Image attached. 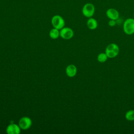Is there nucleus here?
<instances>
[{
	"instance_id": "nucleus-1",
	"label": "nucleus",
	"mask_w": 134,
	"mask_h": 134,
	"mask_svg": "<svg viewBox=\"0 0 134 134\" xmlns=\"http://www.w3.org/2000/svg\"><path fill=\"white\" fill-rule=\"evenodd\" d=\"M105 52L107 54L108 58H114L118 55L119 52V48L117 44L111 43L106 47Z\"/></svg>"
},
{
	"instance_id": "nucleus-2",
	"label": "nucleus",
	"mask_w": 134,
	"mask_h": 134,
	"mask_svg": "<svg viewBox=\"0 0 134 134\" xmlns=\"http://www.w3.org/2000/svg\"><path fill=\"white\" fill-rule=\"evenodd\" d=\"M123 30L127 35H132L134 34V18H127L123 24Z\"/></svg>"
},
{
	"instance_id": "nucleus-3",
	"label": "nucleus",
	"mask_w": 134,
	"mask_h": 134,
	"mask_svg": "<svg viewBox=\"0 0 134 134\" xmlns=\"http://www.w3.org/2000/svg\"><path fill=\"white\" fill-rule=\"evenodd\" d=\"M95 9L94 5L92 3H88L83 6L82 12L85 17L87 18H91L94 14Z\"/></svg>"
},
{
	"instance_id": "nucleus-4",
	"label": "nucleus",
	"mask_w": 134,
	"mask_h": 134,
	"mask_svg": "<svg viewBox=\"0 0 134 134\" xmlns=\"http://www.w3.org/2000/svg\"><path fill=\"white\" fill-rule=\"evenodd\" d=\"M51 24L53 28L59 30L61 29L65 25V21L64 19L60 15H54L51 19Z\"/></svg>"
},
{
	"instance_id": "nucleus-5",
	"label": "nucleus",
	"mask_w": 134,
	"mask_h": 134,
	"mask_svg": "<svg viewBox=\"0 0 134 134\" xmlns=\"http://www.w3.org/2000/svg\"><path fill=\"white\" fill-rule=\"evenodd\" d=\"M74 36L73 30L69 27H63L60 31V36L63 39L69 40Z\"/></svg>"
},
{
	"instance_id": "nucleus-6",
	"label": "nucleus",
	"mask_w": 134,
	"mask_h": 134,
	"mask_svg": "<svg viewBox=\"0 0 134 134\" xmlns=\"http://www.w3.org/2000/svg\"><path fill=\"white\" fill-rule=\"evenodd\" d=\"M18 125L21 129L27 130L32 125L31 119L27 116L21 117L18 122Z\"/></svg>"
},
{
	"instance_id": "nucleus-7",
	"label": "nucleus",
	"mask_w": 134,
	"mask_h": 134,
	"mask_svg": "<svg viewBox=\"0 0 134 134\" xmlns=\"http://www.w3.org/2000/svg\"><path fill=\"white\" fill-rule=\"evenodd\" d=\"M20 129L18 125L10 124L6 128V132L8 134H19L20 133Z\"/></svg>"
},
{
	"instance_id": "nucleus-8",
	"label": "nucleus",
	"mask_w": 134,
	"mask_h": 134,
	"mask_svg": "<svg viewBox=\"0 0 134 134\" xmlns=\"http://www.w3.org/2000/svg\"><path fill=\"white\" fill-rule=\"evenodd\" d=\"M106 15L109 19L116 20L119 17V14L117 10L115 8H109L106 12Z\"/></svg>"
},
{
	"instance_id": "nucleus-9",
	"label": "nucleus",
	"mask_w": 134,
	"mask_h": 134,
	"mask_svg": "<svg viewBox=\"0 0 134 134\" xmlns=\"http://www.w3.org/2000/svg\"><path fill=\"white\" fill-rule=\"evenodd\" d=\"M65 73L68 76L73 77L75 76L77 73V68L74 64H70L66 68Z\"/></svg>"
},
{
	"instance_id": "nucleus-10",
	"label": "nucleus",
	"mask_w": 134,
	"mask_h": 134,
	"mask_svg": "<svg viewBox=\"0 0 134 134\" xmlns=\"http://www.w3.org/2000/svg\"><path fill=\"white\" fill-rule=\"evenodd\" d=\"M86 25L87 28L90 30H94L97 28L98 23L97 20L93 18H89L87 20Z\"/></svg>"
},
{
	"instance_id": "nucleus-11",
	"label": "nucleus",
	"mask_w": 134,
	"mask_h": 134,
	"mask_svg": "<svg viewBox=\"0 0 134 134\" xmlns=\"http://www.w3.org/2000/svg\"><path fill=\"white\" fill-rule=\"evenodd\" d=\"M49 36L52 39H57L60 36V31L59 29L53 28L49 31Z\"/></svg>"
},
{
	"instance_id": "nucleus-12",
	"label": "nucleus",
	"mask_w": 134,
	"mask_h": 134,
	"mask_svg": "<svg viewBox=\"0 0 134 134\" xmlns=\"http://www.w3.org/2000/svg\"><path fill=\"white\" fill-rule=\"evenodd\" d=\"M125 118L128 121H133L134 120V110L130 109L127 111L125 114Z\"/></svg>"
},
{
	"instance_id": "nucleus-13",
	"label": "nucleus",
	"mask_w": 134,
	"mask_h": 134,
	"mask_svg": "<svg viewBox=\"0 0 134 134\" xmlns=\"http://www.w3.org/2000/svg\"><path fill=\"white\" fill-rule=\"evenodd\" d=\"M108 58L105 52H102L99 53L97 57V61L100 63H104L106 62Z\"/></svg>"
},
{
	"instance_id": "nucleus-14",
	"label": "nucleus",
	"mask_w": 134,
	"mask_h": 134,
	"mask_svg": "<svg viewBox=\"0 0 134 134\" xmlns=\"http://www.w3.org/2000/svg\"><path fill=\"white\" fill-rule=\"evenodd\" d=\"M108 25L110 27H114L116 25V21L115 20H113V19H110L108 23Z\"/></svg>"
},
{
	"instance_id": "nucleus-15",
	"label": "nucleus",
	"mask_w": 134,
	"mask_h": 134,
	"mask_svg": "<svg viewBox=\"0 0 134 134\" xmlns=\"http://www.w3.org/2000/svg\"><path fill=\"white\" fill-rule=\"evenodd\" d=\"M133 17H134V14H133Z\"/></svg>"
}]
</instances>
